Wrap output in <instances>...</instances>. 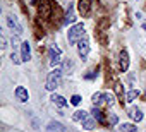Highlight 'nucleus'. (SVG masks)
<instances>
[{
    "label": "nucleus",
    "instance_id": "1",
    "mask_svg": "<svg viewBox=\"0 0 146 132\" xmlns=\"http://www.w3.org/2000/svg\"><path fill=\"white\" fill-rule=\"evenodd\" d=\"M60 81H62V71L60 69H57V67H53V71L48 74V77H46V89L48 91H53V89H57L58 86H60Z\"/></svg>",
    "mask_w": 146,
    "mask_h": 132
},
{
    "label": "nucleus",
    "instance_id": "2",
    "mask_svg": "<svg viewBox=\"0 0 146 132\" xmlns=\"http://www.w3.org/2000/svg\"><path fill=\"white\" fill-rule=\"evenodd\" d=\"M83 38H84V26L83 24H74L69 29V33H67V40H69L70 45L79 43Z\"/></svg>",
    "mask_w": 146,
    "mask_h": 132
},
{
    "label": "nucleus",
    "instance_id": "3",
    "mask_svg": "<svg viewBox=\"0 0 146 132\" xmlns=\"http://www.w3.org/2000/svg\"><path fill=\"white\" fill-rule=\"evenodd\" d=\"M93 103H95V106H102V105L113 106L115 98L112 93H96V94H93Z\"/></svg>",
    "mask_w": 146,
    "mask_h": 132
},
{
    "label": "nucleus",
    "instance_id": "4",
    "mask_svg": "<svg viewBox=\"0 0 146 132\" xmlns=\"http://www.w3.org/2000/svg\"><path fill=\"white\" fill-rule=\"evenodd\" d=\"M48 57H50V65L52 67H57V65L60 63V57H62V51H60V48L58 46H55V45H52L50 46V50H48Z\"/></svg>",
    "mask_w": 146,
    "mask_h": 132
},
{
    "label": "nucleus",
    "instance_id": "5",
    "mask_svg": "<svg viewBox=\"0 0 146 132\" xmlns=\"http://www.w3.org/2000/svg\"><path fill=\"white\" fill-rule=\"evenodd\" d=\"M78 53H79V57H81L83 60L88 58V55H90V43H88L86 38H83V40L78 43Z\"/></svg>",
    "mask_w": 146,
    "mask_h": 132
},
{
    "label": "nucleus",
    "instance_id": "6",
    "mask_svg": "<svg viewBox=\"0 0 146 132\" xmlns=\"http://www.w3.org/2000/svg\"><path fill=\"white\" fill-rule=\"evenodd\" d=\"M38 11H40V16L46 19V17H50V14H52V4L48 2V0H40Z\"/></svg>",
    "mask_w": 146,
    "mask_h": 132
},
{
    "label": "nucleus",
    "instance_id": "7",
    "mask_svg": "<svg viewBox=\"0 0 146 132\" xmlns=\"http://www.w3.org/2000/svg\"><path fill=\"white\" fill-rule=\"evenodd\" d=\"M7 26H9L16 34H21V33H23V26H21V24H19V21H17L14 16H11V14L7 16Z\"/></svg>",
    "mask_w": 146,
    "mask_h": 132
},
{
    "label": "nucleus",
    "instance_id": "8",
    "mask_svg": "<svg viewBox=\"0 0 146 132\" xmlns=\"http://www.w3.org/2000/svg\"><path fill=\"white\" fill-rule=\"evenodd\" d=\"M119 69H120L122 72H125V71L129 69V55H127L125 50H122V51L119 53Z\"/></svg>",
    "mask_w": 146,
    "mask_h": 132
},
{
    "label": "nucleus",
    "instance_id": "9",
    "mask_svg": "<svg viewBox=\"0 0 146 132\" xmlns=\"http://www.w3.org/2000/svg\"><path fill=\"white\" fill-rule=\"evenodd\" d=\"M21 58H23V62H28L31 58V46H29L28 41L21 43Z\"/></svg>",
    "mask_w": 146,
    "mask_h": 132
},
{
    "label": "nucleus",
    "instance_id": "10",
    "mask_svg": "<svg viewBox=\"0 0 146 132\" xmlns=\"http://www.w3.org/2000/svg\"><path fill=\"white\" fill-rule=\"evenodd\" d=\"M76 21V16H74V5L69 4V9H67V14H65V19H64V24H72Z\"/></svg>",
    "mask_w": 146,
    "mask_h": 132
},
{
    "label": "nucleus",
    "instance_id": "11",
    "mask_svg": "<svg viewBox=\"0 0 146 132\" xmlns=\"http://www.w3.org/2000/svg\"><path fill=\"white\" fill-rule=\"evenodd\" d=\"M16 98L19 100V101H28L29 100V94H28V91L23 88V86H19V88H16Z\"/></svg>",
    "mask_w": 146,
    "mask_h": 132
},
{
    "label": "nucleus",
    "instance_id": "12",
    "mask_svg": "<svg viewBox=\"0 0 146 132\" xmlns=\"http://www.w3.org/2000/svg\"><path fill=\"white\" fill-rule=\"evenodd\" d=\"M90 9H91V2H90V0H79V12L83 16H88Z\"/></svg>",
    "mask_w": 146,
    "mask_h": 132
},
{
    "label": "nucleus",
    "instance_id": "13",
    "mask_svg": "<svg viewBox=\"0 0 146 132\" xmlns=\"http://www.w3.org/2000/svg\"><path fill=\"white\" fill-rule=\"evenodd\" d=\"M129 117L134 120V122H141L143 120V112L139 108H131L129 110Z\"/></svg>",
    "mask_w": 146,
    "mask_h": 132
},
{
    "label": "nucleus",
    "instance_id": "14",
    "mask_svg": "<svg viewBox=\"0 0 146 132\" xmlns=\"http://www.w3.org/2000/svg\"><path fill=\"white\" fill-rule=\"evenodd\" d=\"M57 106H60V108H64V106H67V101H65V98H62L60 94H52V98H50Z\"/></svg>",
    "mask_w": 146,
    "mask_h": 132
},
{
    "label": "nucleus",
    "instance_id": "15",
    "mask_svg": "<svg viewBox=\"0 0 146 132\" xmlns=\"http://www.w3.org/2000/svg\"><path fill=\"white\" fill-rule=\"evenodd\" d=\"M64 125L60 122H50L48 123V132H64Z\"/></svg>",
    "mask_w": 146,
    "mask_h": 132
},
{
    "label": "nucleus",
    "instance_id": "16",
    "mask_svg": "<svg viewBox=\"0 0 146 132\" xmlns=\"http://www.w3.org/2000/svg\"><path fill=\"white\" fill-rule=\"evenodd\" d=\"M117 132H137V127L134 123H122L117 129Z\"/></svg>",
    "mask_w": 146,
    "mask_h": 132
},
{
    "label": "nucleus",
    "instance_id": "17",
    "mask_svg": "<svg viewBox=\"0 0 146 132\" xmlns=\"http://www.w3.org/2000/svg\"><path fill=\"white\" fill-rule=\"evenodd\" d=\"M91 113H93V117H95L98 122H105V117H103V112L100 110V106H93Z\"/></svg>",
    "mask_w": 146,
    "mask_h": 132
},
{
    "label": "nucleus",
    "instance_id": "18",
    "mask_svg": "<svg viewBox=\"0 0 146 132\" xmlns=\"http://www.w3.org/2000/svg\"><path fill=\"white\" fill-rule=\"evenodd\" d=\"M81 123H83V129H86V130H91V129H95V120H93L90 115H88V117H86V118H84Z\"/></svg>",
    "mask_w": 146,
    "mask_h": 132
},
{
    "label": "nucleus",
    "instance_id": "19",
    "mask_svg": "<svg viewBox=\"0 0 146 132\" xmlns=\"http://www.w3.org/2000/svg\"><path fill=\"white\" fill-rule=\"evenodd\" d=\"M86 117H88V113L83 112V110H78V112H74V115H72V118H74L76 122H83Z\"/></svg>",
    "mask_w": 146,
    "mask_h": 132
},
{
    "label": "nucleus",
    "instance_id": "20",
    "mask_svg": "<svg viewBox=\"0 0 146 132\" xmlns=\"http://www.w3.org/2000/svg\"><path fill=\"white\" fill-rule=\"evenodd\" d=\"M137 96H139V91H137V89H132V91H129V93H127V96H125V101H127V103H132V101H134Z\"/></svg>",
    "mask_w": 146,
    "mask_h": 132
},
{
    "label": "nucleus",
    "instance_id": "21",
    "mask_svg": "<svg viewBox=\"0 0 146 132\" xmlns=\"http://www.w3.org/2000/svg\"><path fill=\"white\" fill-rule=\"evenodd\" d=\"M115 93H117L119 100H120V101H122V105H124V101H125V100H124V89H122V84H120V82H117V84H115Z\"/></svg>",
    "mask_w": 146,
    "mask_h": 132
},
{
    "label": "nucleus",
    "instance_id": "22",
    "mask_svg": "<svg viewBox=\"0 0 146 132\" xmlns=\"http://www.w3.org/2000/svg\"><path fill=\"white\" fill-rule=\"evenodd\" d=\"M100 4H102L105 9H113V7H115V0H100Z\"/></svg>",
    "mask_w": 146,
    "mask_h": 132
},
{
    "label": "nucleus",
    "instance_id": "23",
    "mask_svg": "<svg viewBox=\"0 0 146 132\" xmlns=\"http://www.w3.org/2000/svg\"><path fill=\"white\" fill-rule=\"evenodd\" d=\"M108 123H110V125H117V123H119V118H117L115 113H108Z\"/></svg>",
    "mask_w": 146,
    "mask_h": 132
},
{
    "label": "nucleus",
    "instance_id": "24",
    "mask_svg": "<svg viewBox=\"0 0 146 132\" xmlns=\"http://www.w3.org/2000/svg\"><path fill=\"white\" fill-rule=\"evenodd\" d=\"M11 58H12V62H14V63H16V65H17V63H21V62H23V58H21V57H19V55H17V53H12V55H11Z\"/></svg>",
    "mask_w": 146,
    "mask_h": 132
},
{
    "label": "nucleus",
    "instance_id": "25",
    "mask_svg": "<svg viewBox=\"0 0 146 132\" xmlns=\"http://www.w3.org/2000/svg\"><path fill=\"white\" fill-rule=\"evenodd\" d=\"M70 103H72V105H79V103H81V96H79V94H74V96L70 98Z\"/></svg>",
    "mask_w": 146,
    "mask_h": 132
},
{
    "label": "nucleus",
    "instance_id": "26",
    "mask_svg": "<svg viewBox=\"0 0 146 132\" xmlns=\"http://www.w3.org/2000/svg\"><path fill=\"white\" fill-rule=\"evenodd\" d=\"M143 29H144V31H146V22H144V24H143Z\"/></svg>",
    "mask_w": 146,
    "mask_h": 132
}]
</instances>
